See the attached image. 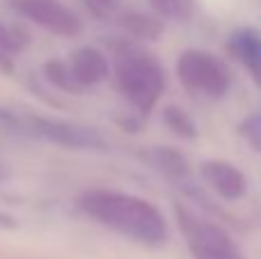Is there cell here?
I'll return each instance as SVG.
<instances>
[{"mask_svg":"<svg viewBox=\"0 0 261 259\" xmlns=\"http://www.w3.org/2000/svg\"><path fill=\"white\" fill-rule=\"evenodd\" d=\"M28 126H30V131L35 136L44 138V140L53 142V145L67 147V149H76V151H106L108 149V140L96 128L83 126V124H76V122L32 115V117H28Z\"/></svg>","mask_w":261,"mask_h":259,"instance_id":"5b68a950","label":"cell"},{"mask_svg":"<svg viewBox=\"0 0 261 259\" xmlns=\"http://www.w3.org/2000/svg\"><path fill=\"white\" fill-rule=\"evenodd\" d=\"M117 21L130 37H135V39L151 41V39H158V37L163 35V30H165L163 21H158L156 16L144 14V12H124V14H119Z\"/></svg>","mask_w":261,"mask_h":259,"instance_id":"30bf717a","label":"cell"},{"mask_svg":"<svg viewBox=\"0 0 261 259\" xmlns=\"http://www.w3.org/2000/svg\"><path fill=\"white\" fill-rule=\"evenodd\" d=\"M199 174H202L204 184L227 202H236L241 197H245V193H248L245 174L227 161H204L202 168H199Z\"/></svg>","mask_w":261,"mask_h":259,"instance_id":"52a82bcc","label":"cell"},{"mask_svg":"<svg viewBox=\"0 0 261 259\" xmlns=\"http://www.w3.org/2000/svg\"><path fill=\"white\" fill-rule=\"evenodd\" d=\"M115 76L122 94L142 113H149L158 103L167 85L165 69L156 55L133 44H126L117 50Z\"/></svg>","mask_w":261,"mask_h":259,"instance_id":"7a4b0ae2","label":"cell"},{"mask_svg":"<svg viewBox=\"0 0 261 259\" xmlns=\"http://www.w3.org/2000/svg\"><path fill=\"white\" fill-rule=\"evenodd\" d=\"M241 136L250 142L257 151H261V113L248 117L243 124H241Z\"/></svg>","mask_w":261,"mask_h":259,"instance_id":"2e32d148","label":"cell"},{"mask_svg":"<svg viewBox=\"0 0 261 259\" xmlns=\"http://www.w3.org/2000/svg\"><path fill=\"white\" fill-rule=\"evenodd\" d=\"M176 225L195 259H245L241 248L225 229L197 216L188 206H176Z\"/></svg>","mask_w":261,"mask_h":259,"instance_id":"3957f363","label":"cell"},{"mask_svg":"<svg viewBox=\"0 0 261 259\" xmlns=\"http://www.w3.org/2000/svg\"><path fill=\"white\" fill-rule=\"evenodd\" d=\"M163 119H165V124L170 126V131L176 133L179 138H186V140H190V138L197 136L195 122L190 119V115L186 113L184 108H179V106H167L165 113H163Z\"/></svg>","mask_w":261,"mask_h":259,"instance_id":"5bb4252c","label":"cell"},{"mask_svg":"<svg viewBox=\"0 0 261 259\" xmlns=\"http://www.w3.org/2000/svg\"><path fill=\"white\" fill-rule=\"evenodd\" d=\"M153 165H156L163 174H167L170 179H176V182L188 174V163H186V159L181 154H176V151L167 149V147H161V149L153 151Z\"/></svg>","mask_w":261,"mask_h":259,"instance_id":"8fae6325","label":"cell"},{"mask_svg":"<svg viewBox=\"0 0 261 259\" xmlns=\"http://www.w3.org/2000/svg\"><path fill=\"white\" fill-rule=\"evenodd\" d=\"M176 76L188 92L206 99H222L231 85L229 69L216 55L199 48L184 50L176 62Z\"/></svg>","mask_w":261,"mask_h":259,"instance_id":"277c9868","label":"cell"},{"mask_svg":"<svg viewBox=\"0 0 261 259\" xmlns=\"http://www.w3.org/2000/svg\"><path fill=\"white\" fill-rule=\"evenodd\" d=\"M78 206L83 214L94 218L103 227L122 234L147 248L165 246L170 229L167 220L156 204L130 193L92 188L78 195Z\"/></svg>","mask_w":261,"mask_h":259,"instance_id":"6da1fadb","label":"cell"},{"mask_svg":"<svg viewBox=\"0 0 261 259\" xmlns=\"http://www.w3.org/2000/svg\"><path fill=\"white\" fill-rule=\"evenodd\" d=\"M229 46L261 90V32L257 28H241L231 35Z\"/></svg>","mask_w":261,"mask_h":259,"instance_id":"9c48e42d","label":"cell"},{"mask_svg":"<svg viewBox=\"0 0 261 259\" xmlns=\"http://www.w3.org/2000/svg\"><path fill=\"white\" fill-rule=\"evenodd\" d=\"M151 9L170 21H188L195 14V0H149Z\"/></svg>","mask_w":261,"mask_h":259,"instance_id":"7c38bea8","label":"cell"},{"mask_svg":"<svg viewBox=\"0 0 261 259\" xmlns=\"http://www.w3.org/2000/svg\"><path fill=\"white\" fill-rule=\"evenodd\" d=\"M73 81L81 87H92L103 83L110 76V64L106 55L94 46H83V48L73 50L71 62H69Z\"/></svg>","mask_w":261,"mask_h":259,"instance_id":"ba28073f","label":"cell"},{"mask_svg":"<svg viewBox=\"0 0 261 259\" xmlns=\"http://www.w3.org/2000/svg\"><path fill=\"white\" fill-rule=\"evenodd\" d=\"M9 5L18 16L58 37H78L83 32L81 16L62 0H9Z\"/></svg>","mask_w":261,"mask_h":259,"instance_id":"8992f818","label":"cell"},{"mask_svg":"<svg viewBox=\"0 0 261 259\" xmlns=\"http://www.w3.org/2000/svg\"><path fill=\"white\" fill-rule=\"evenodd\" d=\"M44 76L50 85L62 90V92H78L81 90V85H78L71 76V69H69L62 60H48V62L44 64Z\"/></svg>","mask_w":261,"mask_h":259,"instance_id":"4fadbf2b","label":"cell"},{"mask_svg":"<svg viewBox=\"0 0 261 259\" xmlns=\"http://www.w3.org/2000/svg\"><path fill=\"white\" fill-rule=\"evenodd\" d=\"M25 46V35H21L18 28L12 25H0V48L5 50H21Z\"/></svg>","mask_w":261,"mask_h":259,"instance_id":"9a60e30c","label":"cell"},{"mask_svg":"<svg viewBox=\"0 0 261 259\" xmlns=\"http://www.w3.org/2000/svg\"><path fill=\"white\" fill-rule=\"evenodd\" d=\"M83 3H85L87 9H90L92 14H96V16H108V14H113L115 9H117L119 0H83Z\"/></svg>","mask_w":261,"mask_h":259,"instance_id":"e0dca14e","label":"cell"}]
</instances>
